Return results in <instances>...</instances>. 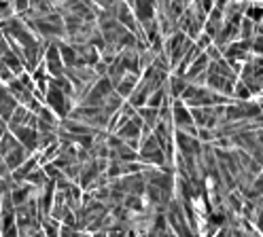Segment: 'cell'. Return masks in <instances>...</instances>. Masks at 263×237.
Returning <instances> with one entry per match:
<instances>
[{
	"instance_id": "obj_2",
	"label": "cell",
	"mask_w": 263,
	"mask_h": 237,
	"mask_svg": "<svg viewBox=\"0 0 263 237\" xmlns=\"http://www.w3.org/2000/svg\"><path fill=\"white\" fill-rule=\"evenodd\" d=\"M140 114L146 118L149 127H153V125L157 123V110H155V108H140Z\"/></svg>"
},
{
	"instance_id": "obj_1",
	"label": "cell",
	"mask_w": 263,
	"mask_h": 237,
	"mask_svg": "<svg viewBox=\"0 0 263 237\" xmlns=\"http://www.w3.org/2000/svg\"><path fill=\"white\" fill-rule=\"evenodd\" d=\"M246 19H251L253 24H261L263 22V7H259V5H255V3H251L249 5V9H246Z\"/></svg>"
}]
</instances>
